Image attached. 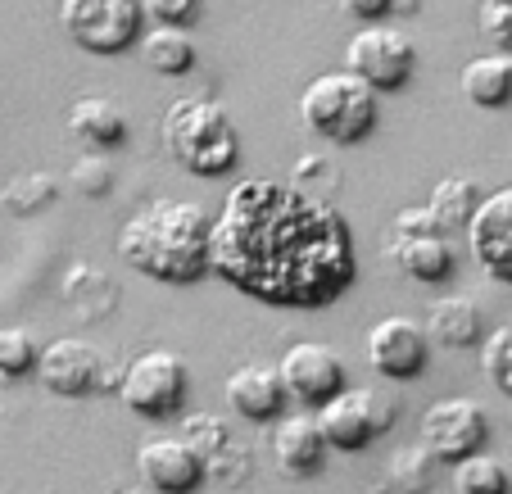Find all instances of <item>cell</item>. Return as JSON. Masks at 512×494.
<instances>
[{
	"mask_svg": "<svg viewBox=\"0 0 512 494\" xmlns=\"http://www.w3.org/2000/svg\"><path fill=\"white\" fill-rule=\"evenodd\" d=\"M209 272L268 309H322L358 272L354 232L318 191L245 177L209 218Z\"/></svg>",
	"mask_w": 512,
	"mask_h": 494,
	"instance_id": "cell-1",
	"label": "cell"
},
{
	"mask_svg": "<svg viewBox=\"0 0 512 494\" xmlns=\"http://www.w3.org/2000/svg\"><path fill=\"white\" fill-rule=\"evenodd\" d=\"M118 259L150 281L186 286L209 272V214L195 200H159L141 204L118 232Z\"/></svg>",
	"mask_w": 512,
	"mask_h": 494,
	"instance_id": "cell-2",
	"label": "cell"
},
{
	"mask_svg": "<svg viewBox=\"0 0 512 494\" xmlns=\"http://www.w3.org/2000/svg\"><path fill=\"white\" fill-rule=\"evenodd\" d=\"M159 136H164L168 159L195 177H223V173H232L236 159H241L236 123L213 96L173 100L164 123H159Z\"/></svg>",
	"mask_w": 512,
	"mask_h": 494,
	"instance_id": "cell-3",
	"label": "cell"
},
{
	"mask_svg": "<svg viewBox=\"0 0 512 494\" xmlns=\"http://www.w3.org/2000/svg\"><path fill=\"white\" fill-rule=\"evenodd\" d=\"M300 123L331 146H358L377 127V87H368L349 68L318 73L300 91Z\"/></svg>",
	"mask_w": 512,
	"mask_h": 494,
	"instance_id": "cell-4",
	"label": "cell"
},
{
	"mask_svg": "<svg viewBox=\"0 0 512 494\" xmlns=\"http://www.w3.org/2000/svg\"><path fill=\"white\" fill-rule=\"evenodd\" d=\"M141 0H59V28L91 55H123L141 41Z\"/></svg>",
	"mask_w": 512,
	"mask_h": 494,
	"instance_id": "cell-5",
	"label": "cell"
},
{
	"mask_svg": "<svg viewBox=\"0 0 512 494\" xmlns=\"http://www.w3.org/2000/svg\"><path fill=\"white\" fill-rule=\"evenodd\" d=\"M395 413L399 408L386 390H336L327 404H318V427L327 436V449L358 454L395 427Z\"/></svg>",
	"mask_w": 512,
	"mask_h": 494,
	"instance_id": "cell-6",
	"label": "cell"
},
{
	"mask_svg": "<svg viewBox=\"0 0 512 494\" xmlns=\"http://www.w3.org/2000/svg\"><path fill=\"white\" fill-rule=\"evenodd\" d=\"M186 386H191V372H186L182 354H173V349H145V354H136L123 368L118 399L136 417H168L182 408Z\"/></svg>",
	"mask_w": 512,
	"mask_h": 494,
	"instance_id": "cell-7",
	"label": "cell"
},
{
	"mask_svg": "<svg viewBox=\"0 0 512 494\" xmlns=\"http://www.w3.org/2000/svg\"><path fill=\"white\" fill-rule=\"evenodd\" d=\"M345 68L358 73V78L368 82L377 91H399L408 87L417 68V50L404 32L395 28H381V23H368L363 32H354L345 46Z\"/></svg>",
	"mask_w": 512,
	"mask_h": 494,
	"instance_id": "cell-8",
	"label": "cell"
},
{
	"mask_svg": "<svg viewBox=\"0 0 512 494\" xmlns=\"http://www.w3.org/2000/svg\"><path fill=\"white\" fill-rule=\"evenodd\" d=\"M485 440H490V417L467 395L435 399L422 413V445L431 449L435 463H458L463 454L485 449Z\"/></svg>",
	"mask_w": 512,
	"mask_h": 494,
	"instance_id": "cell-9",
	"label": "cell"
},
{
	"mask_svg": "<svg viewBox=\"0 0 512 494\" xmlns=\"http://www.w3.org/2000/svg\"><path fill=\"white\" fill-rule=\"evenodd\" d=\"M277 372H281V386H286V399H300L304 408H318L336 390H345V363L322 340H295L281 354Z\"/></svg>",
	"mask_w": 512,
	"mask_h": 494,
	"instance_id": "cell-10",
	"label": "cell"
},
{
	"mask_svg": "<svg viewBox=\"0 0 512 494\" xmlns=\"http://www.w3.org/2000/svg\"><path fill=\"white\" fill-rule=\"evenodd\" d=\"M431 359V340L413 318H381L368 331V368L390 381H417Z\"/></svg>",
	"mask_w": 512,
	"mask_h": 494,
	"instance_id": "cell-11",
	"label": "cell"
},
{
	"mask_svg": "<svg viewBox=\"0 0 512 494\" xmlns=\"http://www.w3.org/2000/svg\"><path fill=\"white\" fill-rule=\"evenodd\" d=\"M463 232H467V245H472V259L494 281L512 286V186L481 195V204H476V214L467 218Z\"/></svg>",
	"mask_w": 512,
	"mask_h": 494,
	"instance_id": "cell-12",
	"label": "cell"
},
{
	"mask_svg": "<svg viewBox=\"0 0 512 494\" xmlns=\"http://www.w3.org/2000/svg\"><path fill=\"white\" fill-rule=\"evenodd\" d=\"M136 472L159 494H195L204 485V463L182 436H150L136 445Z\"/></svg>",
	"mask_w": 512,
	"mask_h": 494,
	"instance_id": "cell-13",
	"label": "cell"
},
{
	"mask_svg": "<svg viewBox=\"0 0 512 494\" xmlns=\"http://www.w3.org/2000/svg\"><path fill=\"white\" fill-rule=\"evenodd\" d=\"M100 354L87 345V340H50L46 349L37 354V377L50 395H64V399H78V395H96V381H100Z\"/></svg>",
	"mask_w": 512,
	"mask_h": 494,
	"instance_id": "cell-14",
	"label": "cell"
},
{
	"mask_svg": "<svg viewBox=\"0 0 512 494\" xmlns=\"http://www.w3.org/2000/svg\"><path fill=\"white\" fill-rule=\"evenodd\" d=\"M272 458H277V472L290 481H304V476H318L327 463V436H322L318 417L309 413H290L277 422L272 431Z\"/></svg>",
	"mask_w": 512,
	"mask_h": 494,
	"instance_id": "cell-15",
	"label": "cell"
},
{
	"mask_svg": "<svg viewBox=\"0 0 512 494\" xmlns=\"http://www.w3.org/2000/svg\"><path fill=\"white\" fill-rule=\"evenodd\" d=\"M223 399L245 422H277V413L286 408V386H281V372L272 363H241L227 377Z\"/></svg>",
	"mask_w": 512,
	"mask_h": 494,
	"instance_id": "cell-16",
	"label": "cell"
},
{
	"mask_svg": "<svg viewBox=\"0 0 512 494\" xmlns=\"http://www.w3.org/2000/svg\"><path fill=\"white\" fill-rule=\"evenodd\" d=\"M59 295L78 313V322H105L118 309V281L96 263H73L59 281Z\"/></svg>",
	"mask_w": 512,
	"mask_h": 494,
	"instance_id": "cell-17",
	"label": "cell"
},
{
	"mask_svg": "<svg viewBox=\"0 0 512 494\" xmlns=\"http://www.w3.org/2000/svg\"><path fill=\"white\" fill-rule=\"evenodd\" d=\"M390 259H395L413 281L435 286V281L454 277L458 254H454V245H449L445 232H431V236H399L395 232V241H390Z\"/></svg>",
	"mask_w": 512,
	"mask_h": 494,
	"instance_id": "cell-18",
	"label": "cell"
},
{
	"mask_svg": "<svg viewBox=\"0 0 512 494\" xmlns=\"http://www.w3.org/2000/svg\"><path fill=\"white\" fill-rule=\"evenodd\" d=\"M68 132L82 136L91 150H109L127 141V109L109 96H78L68 105Z\"/></svg>",
	"mask_w": 512,
	"mask_h": 494,
	"instance_id": "cell-19",
	"label": "cell"
},
{
	"mask_svg": "<svg viewBox=\"0 0 512 494\" xmlns=\"http://www.w3.org/2000/svg\"><path fill=\"white\" fill-rule=\"evenodd\" d=\"M426 340L445 349H472L481 340L485 322H481V309H476L467 295H445V300H435L426 309Z\"/></svg>",
	"mask_w": 512,
	"mask_h": 494,
	"instance_id": "cell-20",
	"label": "cell"
},
{
	"mask_svg": "<svg viewBox=\"0 0 512 494\" xmlns=\"http://www.w3.org/2000/svg\"><path fill=\"white\" fill-rule=\"evenodd\" d=\"M458 87H463L467 105H476V109H503L512 100V55L494 50V55L467 59L463 73H458Z\"/></svg>",
	"mask_w": 512,
	"mask_h": 494,
	"instance_id": "cell-21",
	"label": "cell"
},
{
	"mask_svg": "<svg viewBox=\"0 0 512 494\" xmlns=\"http://www.w3.org/2000/svg\"><path fill=\"white\" fill-rule=\"evenodd\" d=\"M141 59L150 73H164V78H182L195 68V46L186 37V28H173V23H159L155 32L141 37Z\"/></svg>",
	"mask_w": 512,
	"mask_h": 494,
	"instance_id": "cell-22",
	"label": "cell"
},
{
	"mask_svg": "<svg viewBox=\"0 0 512 494\" xmlns=\"http://www.w3.org/2000/svg\"><path fill=\"white\" fill-rule=\"evenodd\" d=\"M481 186L472 182V177H440L431 191V200H426V209H431V218L445 232H463L467 218L476 214V204H481Z\"/></svg>",
	"mask_w": 512,
	"mask_h": 494,
	"instance_id": "cell-23",
	"label": "cell"
},
{
	"mask_svg": "<svg viewBox=\"0 0 512 494\" xmlns=\"http://www.w3.org/2000/svg\"><path fill=\"white\" fill-rule=\"evenodd\" d=\"M59 195V177L41 173V168H28V173H14L10 182L0 186V204L19 218H32L37 209H46L50 200Z\"/></svg>",
	"mask_w": 512,
	"mask_h": 494,
	"instance_id": "cell-24",
	"label": "cell"
},
{
	"mask_svg": "<svg viewBox=\"0 0 512 494\" xmlns=\"http://www.w3.org/2000/svg\"><path fill=\"white\" fill-rule=\"evenodd\" d=\"M454 490L458 494H508L512 476L494 454H481V449H476V454H463L454 463Z\"/></svg>",
	"mask_w": 512,
	"mask_h": 494,
	"instance_id": "cell-25",
	"label": "cell"
},
{
	"mask_svg": "<svg viewBox=\"0 0 512 494\" xmlns=\"http://www.w3.org/2000/svg\"><path fill=\"white\" fill-rule=\"evenodd\" d=\"M254 472V454L250 445H241V440H227L223 449H213L209 458H204V481L209 485H227V490H236V485H245Z\"/></svg>",
	"mask_w": 512,
	"mask_h": 494,
	"instance_id": "cell-26",
	"label": "cell"
},
{
	"mask_svg": "<svg viewBox=\"0 0 512 494\" xmlns=\"http://www.w3.org/2000/svg\"><path fill=\"white\" fill-rule=\"evenodd\" d=\"M431 467H435L431 449L417 440L413 449H399V454L390 458V485H395L399 494H426L431 490Z\"/></svg>",
	"mask_w": 512,
	"mask_h": 494,
	"instance_id": "cell-27",
	"label": "cell"
},
{
	"mask_svg": "<svg viewBox=\"0 0 512 494\" xmlns=\"http://www.w3.org/2000/svg\"><path fill=\"white\" fill-rule=\"evenodd\" d=\"M37 340L28 327H0V381H19L37 368Z\"/></svg>",
	"mask_w": 512,
	"mask_h": 494,
	"instance_id": "cell-28",
	"label": "cell"
},
{
	"mask_svg": "<svg viewBox=\"0 0 512 494\" xmlns=\"http://www.w3.org/2000/svg\"><path fill=\"white\" fill-rule=\"evenodd\" d=\"M177 436H182L186 445L200 454V463H204L213 449H223L227 440H232V431H227L223 417H213V413H182V427H177Z\"/></svg>",
	"mask_w": 512,
	"mask_h": 494,
	"instance_id": "cell-29",
	"label": "cell"
},
{
	"mask_svg": "<svg viewBox=\"0 0 512 494\" xmlns=\"http://www.w3.org/2000/svg\"><path fill=\"white\" fill-rule=\"evenodd\" d=\"M481 372L490 377L494 390L512 399V327H499L494 336L481 340Z\"/></svg>",
	"mask_w": 512,
	"mask_h": 494,
	"instance_id": "cell-30",
	"label": "cell"
},
{
	"mask_svg": "<svg viewBox=\"0 0 512 494\" xmlns=\"http://www.w3.org/2000/svg\"><path fill=\"white\" fill-rule=\"evenodd\" d=\"M68 182L78 186V195H87V200H100V195L114 186V168H109L105 155H82L78 164H73V173H68Z\"/></svg>",
	"mask_w": 512,
	"mask_h": 494,
	"instance_id": "cell-31",
	"label": "cell"
},
{
	"mask_svg": "<svg viewBox=\"0 0 512 494\" xmlns=\"http://www.w3.org/2000/svg\"><path fill=\"white\" fill-rule=\"evenodd\" d=\"M476 23H481L485 41L503 55H512V0H481L476 10Z\"/></svg>",
	"mask_w": 512,
	"mask_h": 494,
	"instance_id": "cell-32",
	"label": "cell"
},
{
	"mask_svg": "<svg viewBox=\"0 0 512 494\" xmlns=\"http://www.w3.org/2000/svg\"><path fill=\"white\" fill-rule=\"evenodd\" d=\"M204 0H141V10L150 14L155 23H173V28H191L200 19Z\"/></svg>",
	"mask_w": 512,
	"mask_h": 494,
	"instance_id": "cell-33",
	"label": "cell"
},
{
	"mask_svg": "<svg viewBox=\"0 0 512 494\" xmlns=\"http://www.w3.org/2000/svg\"><path fill=\"white\" fill-rule=\"evenodd\" d=\"M395 232L399 236H431V232H445V227L435 223L426 204H413V209H399V214H395Z\"/></svg>",
	"mask_w": 512,
	"mask_h": 494,
	"instance_id": "cell-34",
	"label": "cell"
},
{
	"mask_svg": "<svg viewBox=\"0 0 512 494\" xmlns=\"http://www.w3.org/2000/svg\"><path fill=\"white\" fill-rule=\"evenodd\" d=\"M313 182H322V186H336V182H340V173L327 164V159H318V155H304L300 164H295V186H304V191H313Z\"/></svg>",
	"mask_w": 512,
	"mask_h": 494,
	"instance_id": "cell-35",
	"label": "cell"
},
{
	"mask_svg": "<svg viewBox=\"0 0 512 494\" xmlns=\"http://www.w3.org/2000/svg\"><path fill=\"white\" fill-rule=\"evenodd\" d=\"M340 10L363 19V23H377L381 14H390V0H340Z\"/></svg>",
	"mask_w": 512,
	"mask_h": 494,
	"instance_id": "cell-36",
	"label": "cell"
},
{
	"mask_svg": "<svg viewBox=\"0 0 512 494\" xmlns=\"http://www.w3.org/2000/svg\"><path fill=\"white\" fill-rule=\"evenodd\" d=\"M417 10H422V0H390V14H404L408 19V14H417Z\"/></svg>",
	"mask_w": 512,
	"mask_h": 494,
	"instance_id": "cell-37",
	"label": "cell"
},
{
	"mask_svg": "<svg viewBox=\"0 0 512 494\" xmlns=\"http://www.w3.org/2000/svg\"><path fill=\"white\" fill-rule=\"evenodd\" d=\"M118 494H141V490H118Z\"/></svg>",
	"mask_w": 512,
	"mask_h": 494,
	"instance_id": "cell-38",
	"label": "cell"
},
{
	"mask_svg": "<svg viewBox=\"0 0 512 494\" xmlns=\"http://www.w3.org/2000/svg\"><path fill=\"white\" fill-rule=\"evenodd\" d=\"M381 494H399V490H381Z\"/></svg>",
	"mask_w": 512,
	"mask_h": 494,
	"instance_id": "cell-39",
	"label": "cell"
},
{
	"mask_svg": "<svg viewBox=\"0 0 512 494\" xmlns=\"http://www.w3.org/2000/svg\"><path fill=\"white\" fill-rule=\"evenodd\" d=\"M508 476H512V472H508Z\"/></svg>",
	"mask_w": 512,
	"mask_h": 494,
	"instance_id": "cell-40",
	"label": "cell"
},
{
	"mask_svg": "<svg viewBox=\"0 0 512 494\" xmlns=\"http://www.w3.org/2000/svg\"><path fill=\"white\" fill-rule=\"evenodd\" d=\"M508 494H512V490H508Z\"/></svg>",
	"mask_w": 512,
	"mask_h": 494,
	"instance_id": "cell-41",
	"label": "cell"
}]
</instances>
